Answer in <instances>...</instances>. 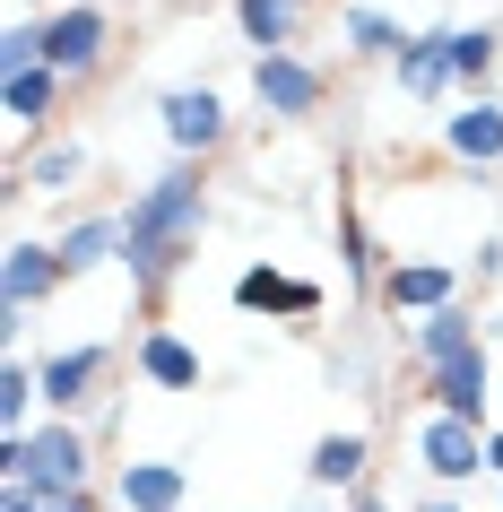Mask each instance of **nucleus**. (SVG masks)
Instances as JSON below:
<instances>
[{
    "mask_svg": "<svg viewBox=\"0 0 503 512\" xmlns=\"http://www.w3.org/2000/svg\"><path fill=\"white\" fill-rule=\"evenodd\" d=\"M209 217H217V191H209V165H191V157H165L157 174L131 191V209H122V278L139 287L148 322H165V296H174V278L200 261Z\"/></svg>",
    "mask_w": 503,
    "mask_h": 512,
    "instance_id": "nucleus-1",
    "label": "nucleus"
},
{
    "mask_svg": "<svg viewBox=\"0 0 503 512\" xmlns=\"http://www.w3.org/2000/svg\"><path fill=\"white\" fill-rule=\"evenodd\" d=\"M113 460L96 452V426L44 417L35 434H0V486H96Z\"/></svg>",
    "mask_w": 503,
    "mask_h": 512,
    "instance_id": "nucleus-2",
    "label": "nucleus"
},
{
    "mask_svg": "<svg viewBox=\"0 0 503 512\" xmlns=\"http://www.w3.org/2000/svg\"><path fill=\"white\" fill-rule=\"evenodd\" d=\"M113 44H122V27H113L105 0H61L53 18H44V70H61L70 87H96V79H105Z\"/></svg>",
    "mask_w": 503,
    "mask_h": 512,
    "instance_id": "nucleus-3",
    "label": "nucleus"
},
{
    "mask_svg": "<svg viewBox=\"0 0 503 512\" xmlns=\"http://www.w3.org/2000/svg\"><path fill=\"white\" fill-rule=\"evenodd\" d=\"M157 131H165L174 157L217 165L226 148H235V113H226V96H217L209 79H183V87H165V96H157Z\"/></svg>",
    "mask_w": 503,
    "mask_h": 512,
    "instance_id": "nucleus-4",
    "label": "nucleus"
},
{
    "mask_svg": "<svg viewBox=\"0 0 503 512\" xmlns=\"http://www.w3.org/2000/svg\"><path fill=\"white\" fill-rule=\"evenodd\" d=\"M61 287H70V278H61L53 235H9V252H0V330L18 339V330H27Z\"/></svg>",
    "mask_w": 503,
    "mask_h": 512,
    "instance_id": "nucleus-5",
    "label": "nucleus"
},
{
    "mask_svg": "<svg viewBox=\"0 0 503 512\" xmlns=\"http://www.w3.org/2000/svg\"><path fill=\"white\" fill-rule=\"evenodd\" d=\"M252 105H261V122L295 131V122H313L330 105V70L313 53H261L252 61Z\"/></svg>",
    "mask_w": 503,
    "mask_h": 512,
    "instance_id": "nucleus-6",
    "label": "nucleus"
},
{
    "mask_svg": "<svg viewBox=\"0 0 503 512\" xmlns=\"http://www.w3.org/2000/svg\"><path fill=\"white\" fill-rule=\"evenodd\" d=\"M35 374H44V417H96V400H105L113 382V339H79V348H53L35 356Z\"/></svg>",
    "mask_w": 503,
    "mask_h": 512,
    "instance_id": "nucleus-7",
    "label": "nucleus"
},
{
    "mask_svg": "<svg viewBox=\"0 0 503 512\" xmlns=\"http://www.w3.org/2000/svg\"><path fill=\"white\" fill-rule=\"evenodd\" d=\"M226 296H235V313H252V322L269 313V322H295V330H313L321 313H330V287H321V278H287L278 261H243Z\"/></svg>",
    "mask_w": 503,
    "mask_h": 512,
    "instance_id": "nucleus-8",
    "label": "nucleus"
},
{
    "mask_svg": "<svg viewBox=\"0 0 503 512\" xmlns=\"http://www.w3.org/2000/svg\"><path fill=\"white\" fill-rule=\"evenodd\" d=\"M495 356L469 348V356H451V365H425L417 374V400L434 408V417H460V426H495Z\"/></svg>",
    "mask_w": 503,
    "mask_h": 512,
    "instance_id": "nucleus-9",
    "label": "nucleus"
},
{
    "mask_svg": "<svg viewBox=\"0 0 503 512\" xmlns=\"http://www.w3.org/2000/svg\"><path fill=\"white\" fill-rule=\"evenodd\" d=\"M87 174H96V148L70 131L35 139V148H18V165H9V200H79Z\"/></svg>",
    "mask_w": 503,
    "mask_h": 512,
    "instance_id": "nucleus-10",
    "label": "nucleus"
},
{
    "mask_svg": "<svg viewBox=\"0 0 503 512\" xmlns=\"http://www.w3.org/2000/svg\"><path fill=\"white\" fill-rule=\"evenodd\" d=\"M469 296V270H451V261H425V252H391V278H382V304L373 313H391L399 330L425 322V313H443V304Z\"/></svg>",
    "mask_w": 503,
    "mask_h": 512,
    "instance_id": "nucleus-11",
    "label": "nucleus"
},
{
    "mask_svg": "<svg viewBox=\"0 0 503 512\" xmlns=\"http://www.w3.org/2000/svg\"><path fill=\"white\" fill-rule=\"evenodd\" d=\"M417 469L434 478V495H460V486H477L486 478V426H460V417H434L425 408L417 417Z\"/></svg>",
    "mask_w": 503,
    "mask_h": 512,
    "instance_id": "nucleus-12",
    "label": "nucleus"
},
{
    "mask_svg": "<svg viewBox=\"0 0 503 512\" xmlns=\"http://www.w3.org/2000/svg\"><path fill=\"white\" fill-rule=\"evenodd\" d=\"M105 504L113 512H183L191 504V469L165 452H122L105 469Z\"/></svg>",
    "mask_w": 503,
    "mask_h": 512,
    "instance_id": "nucleus-13",
    "label": "nucleus"
},
{
    "mask_svg": "<svg viewBox=\"0 0 503 512\" xmlns=\"http://www.w3.org/2000/svg\"><path fill=\"white\" fill-rule=\"evenodd\" d=\"M391 87L417 113H451V105H460V87H451V18H434V27L408 35V53L391 61Z\"/></svg>",
    "mask_w": 503,
    "mask_h": 512,
    "instance_id": "nucleus-14",
    "label": "nucleus"
},
{
    "mask_svg": "<svg viewBox=\"0 0 503 512\" xmlns=\"http://www.w3.org/2000/svg\"><path fill=\"white\" fill-rule=\"evenodd\" d=\"M443 157L451 165H469V174H486L495 183L503 174V96H460V105L443 113Z\"/></svg>",
    "mask_w": 503,
    "mask_h": 512,
    "instance_id": "nucleus-15",
    "label": "nucleus"
},
{
    "mask_svg": "<svg viewBox=\"0 0 503 512\" xmlns=\"http://www.w3.org/2000/svg\"><path fill=\"white\" fill-rule=\"evenodd\" d=\"M399 348H408V374H425V365H451V356L495 348V339H486V313H477V296H460V304H443V313L408 322V330H399Z\"/></svg>",
    "mask_w": 503,
    "mask_h": 512,
    "instance_id": "nucleus-16",
    "label": "nucleus"
},
{
    "mask_svg": "<svg viewBox=\"0 0 503 512\" xmlns=\"http://www.w3.org/2000/svg\"><path fill=\"white\" fill-rule=\"evenodd\" d=\"M53 252H61V278L79 287L96 270H122V209H70L53 226Z\"/></svg>",
    "mask_w": 503,
    "mask_h": 512,
    "instance_id": "nucleus-17",
    "label": "nucleus"
},
{
    "mask_svg": "<svg viewBox=\"0 0 503 512\" xmlns=\"http://www.w3.org/2000/svg\"><path fill=\"white\" fill-rule=\"evenodd\" d=\"M70 96H79V87L61 79V70H18V79H0V113H9L18 148L53 139V131H61V113H70Z\"/></svg>",
    "mask_w": 503,
    "mask_h": 512,
    "instance_id": "nucleus-18",
    "label": "nucleus"
},
{
    "mask_svg": "<svg viewBox=\"0 0 503 512\" xmlns=\"http://www.w3.org/2000/svg\"><path fill=\"white\" fill-rule=\"evenodd\" d=\"M131 374L148 382V391H209V365H200V348H191L174 322H148L131 339Z\"/></svg>",
    "mask_w": 503,
    "mask_h": 512,
    "instance_id": "nucleus-19",
    "label": "nucleus"
},
{
    "mask_svg": "<svg viewBox=\"0 0 503 512\" xmlns=\"http://www.w3.org/2000/svg\"><path fill=\"white\" fill-rule=\"evenodd\" d=\"M408 18H391V9H373V0H339V61H356V70H391L399 53H408Z\"/></svg>",
    "mask_w": 503,
    "mask_h": 512,
    "instance_id": "nucleus-20",
    "label": "nucleus"
},
{
    "mask_svg": "<svg viewBox=\"0 0 503 512\" xmlns=\"http://www.w3.org/2000/svg\"><path fill=\"white\" fill-rule=\"evenodd\" d=\"M304 486H321V495H356V486H373V434L365 426L313 434V452H304Z\"/></svg>",
    "mask_w": 503,
    "mask_h": 512,
    "instance_id": "nucleus-21",
    "label": "nucleus"
},
{
    "mask_svg": "<svg viewBox=\"0 0 503 512\" xmlns=\"http://www.w3.org/2000/svg\"><path fill=\"white\" fill-rule=\"evenodd\" d=\"M495 70H503V18H451V87L495 96Z\"/></svg>",
    "mask_w": 503,
    "mask_h": 512,
    "instance_id": "nucleus-22",
    "label": "nucleus"
},
{
    "mask_svg": "<svg viewBox=\"0 0 503 512\" xmlns=\"http://www.w3.org/2000/svg\"><path fill=\"white\" fill-rule=\"evenodd\" d=\"M339 261H347V296L373 313V304H382V278H391V252H382V235L365 226L356 200H339Z\"/></svg>",
    "mask_w": 503,
    "mask_h": 512,
    "instance_id": "nucleus-23",
    "label": "nucleus"
},
{
    "mask_svg": "<svg viewBox=\"0 0 503 512\" xmlns=\"http://www.w3.org/2000/svg\"><path fill=\"white\" fill-rule=\"evenodd\" d=\"M235 9V35L252 44V61L261 53H304V9L313 0H226Z\"/></svg>",
    "mask_w": 503,
    "mask_h": 512,
    "instance_id": "nucleus-24",
    "label": "nucleus"
},
{
    "mask_svg": "<svg viewBox=\"0 0 503 512\" xmlns=\"http://www.w3.org/2000/svg\"><path fill=\"white\" fill-rule=\"evenodd\" d=\"M0 512H113L105 486H0Z\"/></svg>",
    "mask_w": 503,
    "mask_h": 512,
    "instance_id": "nucleus-25",
    "label": "nucleus"
},
{
    "mask_svg": "<svg viewBox=\"0 0 503 512\" xmlns=\"http://www.w3.org/2000/svg\"><path fill=\"white\" fill-rule=\"evenodd\" d=\"M18 70H44V18H9L0 27V79H18Z\"/></svg>",
    "mask_w": 503,
    "mask_h": 512,
    "instance_id": "nucleus-26",
    "label": "nucleus"
},
{
    "mask_svg": "<svg viewBox=\"0 0 503 512\" xmlns=\"http://www.w3.org/2000/svg\"><path fill=\"white\" fill-rule=\"evenodd\" d=\"M460 270H469V296H486V287H495V278H503V235H477V243H469V261H460Z\"/></svg>",
    "mask_w": 503,
    "mask_h": 512,
    "instance_id": "nucleus-27",
    "label": "nucleus"
},
{
    "mask_svg": "<svg viewBox=\"0 0 503 512\" xmlns=\"http://www.w3.org/2000/svg\"><path fill=\"white\" fill-rule=\"evenodd\" d=\"M347 512H399V504L382 495V478H373V486H356V495H347Z\"/></svg>",
    "mask_w": 503,
    "mask_h": 512,
    "instance_id": "nucleus-28",
    "label": "nucleus"
},
{
    "mask_svg": "<svg viewBox=\"0 0 503 512\" xmlns=\"http://www.w3.org/2000/svg\"><path fill=\"white\" fill-rule=\"evenodd\" d=\"M486 478L503 486V417H495V426H486Z\"/></svg>",
    "mask_w": 503,
    "mask_h": 512,
    "instance_id": "nucleus-29",
    "label": "nucleus"
},
{
    "mask_svg": "<svg viewBox=\"0 0 503 512\" xmlns=\"http://www.w3.org/2000/svg\"><path fill=\"white\" fill-rule=\"evenodd\" d=\"M408 512H469L460 495H425V504H408Z\"/></svg>",
    "mask_w": 503,
    "mask_h": 512,
    "instance_id": "nucleus-30",
    "label": "nucleus"
},
{
    "mask_svg": "<svg viewBox=\"0 0 503 512\" xmlns=\"http://www.w3.org/2000/svg\"><path fill=\"white\" fill-rule=\"evenodd\" d=\"M18 9H27V18H53V9H61V0H18Z\"/></svg>",
    "mask_w": 503,
    "mask_h": 512,
    "instance_id": "nucleus-31",
    "label": "nucleus"
},
{
    "mask_svg": "<svg viewBox=\"0 0 503 512\" xmlns=\"http://www.w3.org/2000/svg\"><path fill=\"white\" fill-rule=\"evenodd\" d=\"M495 183H503V174H495Z\"/></svg>",
    "mask_w": 503,
    "mask_h": 512,
    "instance_id": "nucleus-32",
    "label": "nucleus"
}]
</instances>
